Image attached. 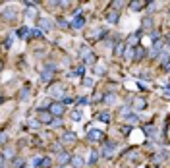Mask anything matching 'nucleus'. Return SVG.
Instances as JSON below:
<instances>
[{
  "mask_svg": "<svg viewBox=\"0 0 170 168\" xmlns=\"http://www.w3.org/2000/svg\"><path fill=\"white\" fill-rule=\"evenodd\" d=\"M95 74H97V75H105V68H102V66H97V68H95Z\"/></svg>",
  "mask_w": 170,
  "mask_h": 168,
  "instance_id": "nucleus-31",
  "label": "nucleus"
},
{
  "mask_svg": "<svg viewBox=\"0 0 170 168\" xmlns=\"http://www.w3.org/2000/svg\"><path fill=\"white\" fill-rule=\"evenodd\" d=\"M81 116H83V114H81V110H79V108H78V110H74V112H72V118H74L75 122H79V120H81Z\"/></svg>",
  "mask_w": 170,
  "mask_h": 168,
  "instance_id": "nucleus-26",
  "label": "nucleus"
},
{
  "mask_svg": "<svg viewBox=\"0 0 170 168\" xmlns=\"http://www.w3.org/2000/svg\"><path fill=\"white\" fill-rule=\"evenodd\" d=\"M25 164H27V162H25V159H16L14 162H12V166H14V168H23Z\"/></svg>",
  "mask_w": 170,
  "mask_h": 168,
  "instance_id": "nucleus-23",
  "label": "nucleus"
},
{
  "mask_svg": "<svg viewBox=\"0 0 170 168\" xmlns=\"http://www.w3.org/2000/svg\"><path fill=\"white\" fill-rule=\"evenodd\" d=\"M122 116H124V120L132 122V124H137V122H139V116H137V114H132V112H124Z\"/></svg>",
  "mask_w": 170,
  "mask_h": 168,
  "instance_id": "nucleus-14",
  "label": "nucleus"
},
{
  "mask_svg": "<svg viewBox=\"0 0 170 168\" xmlns=\"http://www.w3.org/2000/svg\"><path fill=\"white\" fill-rule=\"evenodd\" d=\"M37 25H39V27H43V29H46V31L52 27L51 21H48V19H45V18H39V19H37Z\"/></svg>",
  "mask_w": 170,
  "mask_h": 168,
  "instance_id": "nucleus-15",
  "label": "nucleus"
},
{
  "mask_svg": "<svg viewBox=\"0 0 170 168\" xmlns=\"http://www.w3.org/2000/svg\"><path fill=\"white\" fill-rule=\"evenodd\" d=\"M41 168H51V159H48V157H45V159H43Z\"/></svg>",
  "mask_w": 170,
  "mask_h": 168,
  "instance_id": "nucleus-28",
  "label": "nucleus"
},
{
  "mask_svg": "<svg viewBox=\"0 0 170 168\" xmlns=\"http://www.w3.org/2000/svg\"><path fill=\"white\" fill-rule=\"evenodd\" d=\"M75 139H78L75 131H64L62 133V143H74Z\"/></svg>",
  "mask_w": 170,
  "mask_h": 168,
  "instance_id": "nucleus-8",
  "label": "nucleus"
},
{
  "mask_svg": "<svg viewBox=\"0 0 170 168\" xmlns=\"http://www.w3.org/2000/svg\"><path fill=\"white\" fill-rule=\"evenodd\" d=\"M14 18H16V10L10 8V6H6V8L2 10V19H6V21H8V19H14Z\"/></svg>",
  "mask_w": 170,
  "mask_h": 168,
  "instance_id": "nucleus-9",
  "label": "nucleus"
},
{
  "mask_svg": "<svg viewBox=\"0 0 170 168\" xmlns=\"http://www.w3.org/2000/svg\"><path fill=\"white\" fill-rule=\"evenodd\" d=\"M97 118H99L101 122H105V124H108V122H110V114H108V112H101Z\"/></svg>",
  "mask_w": 170,
  "mask_h": 168,
  "instance_id": "nucleus-22",
  "label": "nucleus"
},
{
  "mask_svg": "<svg viewBox=\"0 0 170 168\" xmlns=\"http://www.w3.org/2000/svg\"><path fill=\"white\" fill-rule=\"evenodd\" d=\"M132 50H133V60H141L143 56L147 54V50H145L143 47H133Z\"/></svg>",
  "mask_w": 170,
  "mask_h": 168,
  "instance_id": "nucleus-10",
  "label": "nucleus"
},
{
  "mask_svg": "<svg viewBox=\"0 0 170 168\" xmlns=\"http://www.w3.org/2000/svg\"><path fill=\"white\" fill-rule=\"evenodd\" d=\"M54 74H56V66H54V64H46L45 70H43V74H41L43 83H51L52 77H54Z\"/></svg>",
  "mask_w": 170,
  "mask_h": 168,
  "instance_id": "nucleus-1",
  "label": "nucleus"
},
{
  "mask_svg": "<svg viewBox=\"0 0 170 168\" xmlns=\"http://www.w3.org/2000/svg\"><path fill=\"white\" fill-rule=\"evenodd\" d=\"M124 48H126L124 43H122V45H116V54H124Z\"/></svg>",
  "mask_w": 170,
  "mask_h": 168,
  "instance_id": "nucleus-29",
  "label": "nucleus"
},
{
  "mask_svg": "<svg viewBox=\"0 0 170 168\" xmlns=\"http://www.w3.org/2000/svg\"><path fill=\"white\" fill-rule=\"evenodd\" d=\"M37 116H39V122H41V124H52V122H54V116H52V112L51 110H39L37 112Z\"/></svg>",
  "mask_w": 170,
  "mask_h": 168,
  "instance_id": "nucleus-2",
  "label": "nucleus"
},
{
  "mask_svg": "<svg viewBox=\"0 0 170 168\" xmlns=\"http://www.w3.org/2000/svg\"><path fill=\"white\" fill-rule=\"evenodd\" d=\"M105 101H106V103H114L116 99H114V97H112V95H108V99H105Z\"/></svg>",
  "mask_w": 170,
  "mask_h": 168,
  "instance_id": "nucleus-40",
  "label": "nucleus"
},
{
  "mask_svg": "<svg viewBox=\"0 0 170 168\" xmlns=\"http://www.w3.org/2000/svg\"><path fill=\"white\" fill-rule=\"evenodd\" d=\"M58 168H66V166H58Z\"/></svg>",
  "mask_w": 170,
  "mask_h": 168,
  "instance_id": "nucleus-47",
  "label": "nucleus"
},
{
  "mask_svg": "<svg viewBox=\"0 0 170 168\" xmlns=\"http://www.w3.org/2000/svg\"><path fill=\"white\" fill-rule=\"evenodd\" d=\"M83 85H85V87H91L93 81H91V79H83Z\"/></svg>",
  "mask_w": 170,
  "mask_h": 168,
  "instance_id": "nucleus-39",
  "label": "nucleus"
},
{
  "mask_svg": "<svg viewBox=\"0 0 170 168\" xmlns=\"http://www.w3.org/2000/svg\"><path fill=\"white\" fill-rule=\"evenodd\" d=\"M168 48H170V37H168Z\"/></svg>",
  "mask_w": 170,
  "mask_h": 168,
  "instance_id": "nucleus-45",
  "label": "nucleus"
},
{
  "mask_svg": "<svg viewBox=\"0 0 170 168\" xmlns=\"http://www.w3.org/2000/svg\"><path fill=\"white\" fill-rule=\"evenodd\" d=\"M23 168H29V166H27V164H25V166H23Z\"/></svg>",
  "mask_w": 170,
  "mask_h": 168,
  "instance_id": "nucleus-46",
  "label": "nucleus"
},
{
  "mask_svg": "<svg viewBox=\"0 0 170 168\" xmlns=\"http://www.w3.org/2000/svg\"><path fill=\"white\" fill-rule=\"evenodd\" d=\"M129 131H132V126H124V128H122V133H124V135H128Z\"/></svg>",
  "mask_w": 170,
  "mask_h": 168,
  "instance_id": "nucleus-36",
  "label": "nucleus"
},
{
  "mask_svg": "<svg viewBox=\"0 0 170 168\" xmlns=\"http://www.w3.org/2000/svg\"><path fill=\"white\" fill-rule=\"evenodd\" d=\"M87 137L91 141H102L105 139V133L99 131V130H87Z\"/></svg>",
  "mask_w": 170,
  "mask_h": 168,
  "instance_id": "nucleus-6",
  "label": "nucleus"
},
{
  "mask_svg": "<svg viewBox=\"0 0 170 168\" xmlns=\"http://www.w3.org/2000/svg\"><path fill=\"white\" fill-rule=\"evenodd\" d=\"M10 45H12V37H8V39L4 41V47H6V48H10Z\"/></svg>",
  "mask_w": 170,
  "mask_h": 168,
  "instance_id": "nucleus-37",
  "label": "nucleus"
},
{
  "mask_svg": "<svg viewBox=\"0 0 170 168\" xmlns=\"http://www.w3.org/2000/svg\"><path fill=\"white\" fill-rule=\"evenodd\" d=\"M27 33H31V31H29V29L27 27H21V29H18V37H27Z\"/></svg>",
  "mask_w": 170,
  "mask_h": 168,
  "instance_id": "nucleus-25",
  "label": "nucleus"
},
{
  "mask_svg": "<svg viewBox=\"0 0 170 168\" xmlns=\"http://www.w3.org/2000/svg\"><path fill=\"white\" fill-rule=\"evenodd\" d=\"M162 68H164V70H170V60L166 62V64H162Z\"/></svg>",
  "mask_w": 170,
  "mask_h": 168,
  "instance_id": "nucleus-44",
  "label": "nucleus"
},
{
  "mask_svg": "<svg viewBox=\"0 0 170 168\" xmlns=\"http://www.w3.org/2000/svg\"><path fill=\"white\" fill-rule=\"evenodd\" d=\"M145 4H149V2H141V0H137V2H129V8H132L133 12H139V10L145 8Z\"/></svg>",
  "mask_w": 170,
  "mask_h": 168,
  "instance_id": "nucleus-13",
  "label": "nucleus"
},
{
  "mask_svg": "<svg viewBox=\"0 0 170 168\" xmlns=\"http://www.w3.org/2000/svg\"><path fill=\"white\" fill-rule=\"evenodd\" d=\"M58 27H62V29H70V27H72V23H68L66 19L60 18V19H58Z\"/></svg>",
  "mask_w": 170,
  "mask_h": 168,
  "instance_id": "nucleus-24",
  "label": "nucleus"
},
{
  "mask_svg": "<svg viewBox=\"0 0 170 168\" xmlns=\"http://www.w3.org/2000/svg\"><path fill=\"white\" fill-rule=\"evenodd\" d=\"M83 72H85V68H83V66H79L78 70H74V72H72V75H83Z\"/></svg>",
  "mask_w": 170,
  "mask_h": 168,
  "instance_id": "nucleus-30",
  "label": "nucleus"
},
{
  "mask_svg": "<svg viewBox=\"0 0 170 168\" xmlns=\"http://www.w3.org/2000/svg\"><path fill=\"white\" fill-rule=\"evenodd\" d=\"M118 18H120V12L118 10H108V12H106V21H108V23H118Z\"/></svg>",
  "mask_w": 170,
  "mask_h": 168,
  "instance_id": "nucleus-7",
  "label": "nucleus"
},
{
  "mask_svg": "<svg viewBox=\"0 0 170 168\" xmlns=\"http://www.w3.org/2000/svg\"><path fill=\"white\" fill-rule=\"evenodd\" d=\"M145 101H143V99H135V101H133V106L137 108V110H141V108H145Z\"/></svg>",
  "mask_w": 170,
  "mask_h": 168,
  "instance_id": "nucleus-21",
  "label": "nucleus"
},
{
  "mask_svg": "<svg viewBox=\"0 0 170 168\" xmlns=\"http://www.w3.org/2000/svg\"><path fill=\"white\" fill-rule=\"evenodd\" d=\"M168 14H170V12H168Z\"/></svg>",
  "mask_w": 170,
  "mask_h": 168,
  "instance_id": "nucleus-48",
  "label": "nucleus"
},
{
  "mask_svg": "<svg viewBox=\"0 0 170 168\" xmlns=\"http://www.w3.org/2000/svg\"><path fill=\"white\" fill-rule=\"evenodd\" d=\"M87 103H89V99H87V97H81V99L78 101V104H81V106H83V104H87Z\"/></svg>",
  "mask_w": 170,
  "mask_h": 168,
  "instance_id": "nucleus-35",
  "label": "nucleus"
},
{
  "mask_svg": "<svg viewBox=\"0 0 170 168\" xmlns=\"http://www.w3.org/2000/svg\"><path fill=\"white\" fill-rule=\"evenodd\" d=\"M139 37H141V31H137V33H133L132 37L128 39V45H135V43H139Z\"/></svg>",
  "mask_w": 170,
  "mask_h": 168,
  "instance_id": "nucleus-18",
  "label": "nucleus"
},
{
  "mask_svg": "<svg viewBox=\"0 0 170 168\" xmlns=\"http://www.w3.org/2000/svg\"><path fill=\"white\" fill-rule=\"evenodd\" d=\"M29 89H31V87H29V85H25V87L19 91V101H27V99H29Z\"/></svg>",
  "mask_w": 170,
  "mask_h": 168,
  "instance_id": "nucleus-16",
  "label": "nucleus"
},
{
  "mask_svg": "<svg viewBox=\"0 0 170 168\" xmlns=\"http://www.w3.org/2000/svg\"><path fill=\"white\" fill-rule=\"evenodd\" d=\"M168 157H170V151H168V149H161L159 153L153 155V162H155V164H161V162H164Z\"/></svg>",
  "mask_w": 170,
  "mask_h": 168,
  "instance_id": "nucleus-4",
  "label": "nucleus"
},
{
  "mask_svg": "<svg viewBox=\"0 0 170 168\" xmlns=\"http://www.w3.org/2000/svg\"><path fill=\"white\" fill-rule=\"evenodd\" d=\"M83 25H85V18H83V16H78V18H74V21H72V27L81 29Z\"/></svg>",
  "mask_w": 170,
  "mask_h": 168,
  "instance_id": "nucleus-12",
  "label": "nucleus"
},
{
  "mask_svg": "<svg viewBox=\"0 0 170 168\" xmlns=\"http://www.w3.org/2000/svg\"><path fill=\"white\" fill-rule=\"evenodd\" d=\"M164 97H166V99H170V87H166V89H164Z\"/></svg>",
  "mask_w": 170,
  "mask_h": 168,
  "instance_id": "nucleus-41",
  "label": "nucleus"
},
{
  "mask_svg": "<svg viewBox=\"0 0 170 168\" xmlns=\"http://www.w3.org/2000/svg\"><path fill=\"white\" fill-rule=\"evenodd\" d=\"M97 160H99V153H97L95 149H93L91 153H89V159H87V162H89V164H95Z\"/></svg>",
  "mask_w": 170,
  "mask_h": 168,
  "instance_id": "nucleus-17",
  "label": "nucleus"
},
{
  "mask_svg": "<svg viewBox=\"0 0 170 168\" xmlns=\"http://www.w3.org/2000/svg\"><path fill=\"white\" fill-rule=\"evenodd\" d=\"M118 149V143H114V141H108V143H105V147H102V157H106V159H110L112 155H114V151Z\"/></svg>",
  "mask_w": 170,
  "mask_h": 168,
  "instance_id": "nucleus-3",
  "label": "nucleus"
},
{
  "mask_svg": "<svg viewBox=\"0 0 170 168\" xmlns=\"http://www.w3.org/2000/svg\"><path fill=\"white\" fill-rule=\"evenodd\" d=\"M143 131H145L147 135H155V133H156V128L153 126V124H147V126L143 128Z\"/></svg>",
  "mask_w": 170,
  "mask_h": 168,
  "instance_id": "nucleus-19",
  "label": "nucleus"
},
{
  "mask_svg": "<svg viewBox=\"0 0 170 168\" xmlns=\"http://www.w3.org/2000/svg\"><path fill=\"white\" fill-rule=\"evenodd\" d=\"M27 124H29V126H33V128H39L41 122H39V120H27Z\"/></svg>",
  "mask_w": 170,
  "mask_h": 168,
  "instance_id": "nucleus-34",
  "label": "nucleus"
},
{
  "mask_svg": "<svg viewBox=\"0 0 170 168\" xmlns=\"http://www.w3.org/2000/svg\"><path fill=\"white\" fill-rule=\"evenodd\" d=\"M60 91H62V89H60V85H54V87L51 89V93H52V95H60Z\"/></svg>",
  "mask_w": 170,
  "mask_h": 168,
  "instance_id": "nucleus-32",
  "label": "nucleus"
},
{
  "mask_svg": "<svg viewBox=\"0 0 170 168\" xmlns=\"http://www.w3.org/2000/svg\"><path fill=\"white\" fill-rule=\"evenodd\" d=\"M48 110L52 112V116H62L64 110H66V106H64V103H51Z\"/></svg>",
  "mask_w": 170,
  "mask_h": 168,
  "instance_id": "nucleus-5",
  "label": "nucleus"
},
{
  "mask_svg": "<svg viewBox=\"0 0 170 168\" xmlns=\"http://www.w3.org/2000/svg\"><path fill=\"white\" fill-rule=\"evenodd\" d=\"M41 162H43V157H35L33 159V166L35 168H41Z\"/></svg>",
  "mask_w": 170,
  "mask_h": 168,
  "instance_id": "nucleus-27",
  "label": "nucleus"
},
{
  "mask_svg": "<svg viewBox=\"0 0 170 168\" xmlns=\"http://www.w3.org/2000/svg\"><path fill=\"white\" fill-rule=\"evenodd\" d=\"M72 103V97H64V104H70Z\"/></svg>",
  "mask_w": 170,
  "mask_h": 168,
  "instance_id": "nucleus-43",
  "label": "nucleus"
},
{
  "mask_svg": "<svg viewBox=\"0 0 170 168\" xmlns=\"http://www.w3.org/2000/svg\"><path fill=\"white\" fill-rule=\"evenodd\" d=\"M72 164H74L75 168H83V160H81V157H72Z\"/></svg>",
  "mask_w": 170,
  "mask_h": 168,
  "instance_id": "nucleus-20",
  "label": "nucleus"
},
{
  "mask_svg": "<svg viewBox=\"0 0 170 168\" xmlns=\"http://www.w3.org/2000/svg\"><path fill=\"white\" fill-rule=\"evenodd\" d=\"M29 35H33V37H43V31L41 29H35V31H31Z\"/></svg>",
  "mask_w": 170,
  "mask_h": 168,
  "instance_id": "nucleus-33",
  "label": "nucleus"
},
{
  "mask_svg": "<svg viewBox=\"0 0 170 168\" xmlns=\"http://www.w3.org/2000/svg\"><path fill=\"white\" fill-rule=\"evenodd\" d=\"M23 4L27 6V8H35V6H37V2H23Z\"/></svg>",
  "mask_w": 170,
  "mask_h": 168,
  "instance_id": "nucleus-38",
  "label": "nucleus"
},
{
  "mask_svg": "<svg viewBox=\"0 0 170 168\" xmlns=\"http://www.w3.org/2000/svg\"><path fill=\"white\" fill-rule=\"evenodd\" d=\"M6 141H8V135H6V133H2V145H6Z\"/></svg>",
  "mask_w": 170,
  "mask_h": 168,
  "instance_id": "nucleus-42",
  "label": "nucleus"
},
{
  "mask_svg": "<svg viewBox=\"0 0 170 168\" xmlns=\"http://www.w3.org/2000/svg\"><path fill=\"white\" fill-rule=\"evenodd\" d=\"M70 153H66V151H62V153H58V162H60V166H66V164L70 162Z\"/></svg>",
  "mask_w": 170,
  "mask_h": 168,
  "instance_id": "nucleus-11",
  "label": "nucleus"
}]
</instances>
